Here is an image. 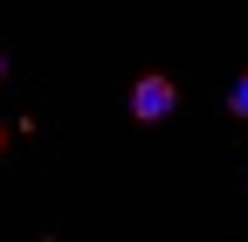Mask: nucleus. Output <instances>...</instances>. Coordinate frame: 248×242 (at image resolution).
<instances>
[{"label": "nucleus", "instance_id": "obj_1", "mask_svg": "<svg viewBox=\"0 0 248 242\" xmlns=\"http://www.w3.org/2000/svg\"><path fill=\"white\" fill-rule=\"evenodd\" d=\"M172 104H179L172 76H138V90H131V118H145V125H159V118H172Z\"/></svg>", "mask_w": 248, "mask_h": 242}, {"label": "nucleus", "instance_id": "obj_2", "mask_svg": "<svg viewBox=\"0 0 248 242\" xmlns=\"http://www.w3.org/2000/svg\"><path fill=\"white\" fill-rule=\"evenodd\" d=\"M228 111H234V118H248V76H241V83L228 90Z\"/></svg>", "mask_w": 248, "mask_h": 242}, {"label": "nucleus", "instance_id": "obj_3", "mask_svg": "<svg viewBox=\"0 0 248 242\" xmlns=\"http://www.w3.org/2000/svg\"><path fill=\"white\" fill-rule=\"evenodd\" d=\"M0 76H7V55H0Z\"/></svg>", "mask_w": 248, "mask_h": 242}, {"label": "nucleus", "instance_id": "obj_4", "mask_svg": "<svg viewBox=\"0 0 248 242\" xmlns=\"http://www.w3.org/2000/svg\"><path fill=\"white\" fill-rule=\"evenodd\" d=\"M0 145H7V132H0Z\"/></svg>", "mask_w": 248, "mask_h": 242}]
</instances>
